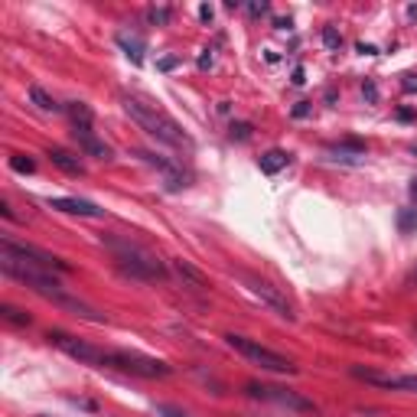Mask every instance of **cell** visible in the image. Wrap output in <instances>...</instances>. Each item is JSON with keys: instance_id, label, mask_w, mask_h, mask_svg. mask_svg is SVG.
I'll return each instance as SVG.
<instances>
[{"instance_id": "cell-26", "label": "cell", "mask_w": 417, "mask_h": 417, "mask_svg": "<svg viewBox=\"0 0 417 417\" xmlns=\"http://www.w3.org/2000/svg\"><path fill=\"white\" fill-rule=\"evenodd\" d=\"M310 111H313V105H310V101H297L290 114H293V118H297V121H303V118H310Z\"/></svg>"}, {"instance_id": "cell-1", "label": "cell", "mask_w": 417, "mask_h": 417, "mask_svg": "<svg viewBox=\"0 0 417 417\" xmlns=\"http://www.w3.org/2000/svg\"><path fill=\"white\" fill-rule=\"evenodd\" d=\"M124 111L130 114V121H137L140 128L147 130L150 137L163 140V144H170V147H189L193 140L182 134V128L170 114H163L157 105H147V101H140V98H124Z\"/></svg>"}, {"instance_id": "cell-18", "label": "cell", "mask_w": 417, "mask_h": 417, "mask_svg": "<svg viewBox=\"0 0 417 417\" xmlns=\"http://www.w3.org/2000/svg\"><path fill=\"white\" fill-rule=\"evenodd\" d=\"M173 271H176L182 280H189L193 287H209V280H205L203 271H196L193 264H189V261H182V257H176V261H173Z\"/></svg>"}, {"instance_id": "cell-30", "label": "cell", "mask_w": 417, "mask_h": 417, "mask_svg": "<svg viewBox=\"0 0 417 417\" xmlns=\"http://www.w3.org/2000/svg\"><path fill=\"white\" fill-rule=\"evenodd\" d=\"M401 88H405V92H417V75H414V72H407V75H405V82H401Z\"/></svg>"}, {"instance_id": "cell-3", "label": "cell", "mask_w": 417, "mask_h": 417, "mask_svg": "<svg viewBox=\"0 0 417 417\" xmlns=\"http://www.w3.org/2000/svg\"><path fill=\"white\" fill-rule=\"evenodd\" d=\"M225 343L232 346L238 355H245L248 362L261 365V368H268V372H278V375H297V365L290 362L287 355L274 352L268 346H261L257 339H248V336H238V332H228L225 336Z\"/></svg>"}, {"instance_id": "cell-5", "label": "cell", "mask_w": 417, "mask_h": 417, "mask_svg": "<svg viewBox=\"0 0 417 417\" xmlns=\"http://www.w3.org/2000/svg\"><path fill=\"white\" fill-rule=\"evenodd\" d=\"M46 339H49L56 349H62L65 355L78 359V362L101 365V368H108V349H101V346H92V343H85V339H78V336H69V332H62V330H53L49 336H46Z\"/></svg>"}, {"instance_id": "cell-19", "label": "cell", "mask_w": 417, "mask_h": 417, "mask_svg": "<svg viewBox=\"0 0 417 417\" xmlns=\"http://www.w3.org/2000/svg\"><path fill=\"white\" fill-rule=\"evenodd\" d=\"M30 101H33L36 108H40V111H53V114H56V111H65V108L59 105V101H56V98L49 95V92H43L40 85H33V88H30Z\"/></svg>"}, {"instance_id": "cell-23", "label": "cell", "mask_w": 417, "mask_h": 417, "mask_svg": "<svg viewBox=\"0 0 417 417\" xmlns=\"http://www.w3.org/2000/svg\"><path fill=\"white\" fill-rule=\"evenodd\" d=\"M170 20H173L170 7H150L147 10V23H153V26H167Z\"/></svg>"}, {"instance_id": "cell-11", "label": "cell", "mask_w": 417, "mask_h": 417, "mask_svg": "<svg viewBox=\"0 0 417 417\" xmlns=\"http://www.w3.org/2000/svg\"><path fill=\"white\" fill-rule=\"evenodd\" d=\"M49 209H59V212H69V215H85V219H101L105 209L88 199H75V196H59V199H49Z\"/></svg>"}, {"instance_id": "cell-4", "label": "cell", "mask_w": 417, "mask_h": 417, "mask_svg": "<svg viewBox=\"0 0 417 417\" xmlns=\"http://www.w3.org/2000/svg\"><path fill=\"white\" fill-rule=\"evenodd\" d=\"M108 368H121V372H130L137 378H167L173 372L163 359H150L140 352H108Z\"/></svg>"}, {"instance_id": "cell-13", "label": "cell", "mask_w": 417, "mask_h": 417, "mask_svg": "<svg viewBox=\"0 0 417 417\" xmlns=\"http://www.w3.org/2000/svg\"><path fill=\"white\" fill-rule=\"evenodd\" d=\"M326 157L339 163H365V144H359V140L336 144V147H326Z\"/></svg>"}, {"instance_id": "cell-33", "label": "cell", "mask_w": 417, "mask_h": 417, "mask_svg": "<svg viewBox=\"0 0 417 417\" xmlns=\"http://www.w3.org/2000/svg\"><path fill=\"white\" fill-rule=\"evenodd\" d=\"M212 62H215V59H212V53L205 49V53L199 56V69H212Z\"/></svg>"}, {"instance_id": "cell-9", "label": "cell", "mask_w": 417, "mask_h": 417, "mask_svg": "<svg viewBox=\"0 0 417 417\" xmlns=\"http://www.w3.org/2000/svg\"><path fill=\"white\" fill-rule=\"evenodd\" d=\"M245 287L251 290L257 300H264L268 307H274V310H278L284 320H293V316H297V313H293V307H290V300L284 297V293H280L274 284H268V280H257V278H245Z\"/></svg>"}, {"instance_id": "cell-21", "label": "cell", "mask_w": 417, "mask_h": 417, "mask_svg": "<svg viewBox=\"0 0 417 417\" xmlns=\"http://www.w3.org/2000/svg\"><path fill=\"white\" fill-rule=\"evenodd\" d=\"M0 316H3L7 323H17V326H30V313L17 310V307H10V303H3V307H0Z\"/></svg>"}, {"instance_id": "cell-10", "label": "cell", "mask_w": 417, "mask_h": 417, "mask_svg": "<svg viewBox=\"0 0 417 417\" xmlns=\"http://www.w3.org/2000/svg\"><path fill=\"white\" fill-rule=\"evenodd\" d=\"M137 157L144 163H150V167H157V170L163 173V180H167V186H170V189H180V186H186V173H182L173 160H163V157L150 153V150H137Z\"/></svg>"}, {"instance_id": "cell-29", "label": "cell", "mask_w": 417, "mask_h": 417, "mask_svg": "<svg viewBox=\"0 0 417 417\" xmlns=\"http://www.w3.org/2000/svg\"><path fill=\"white\" fill-rule=\"evenodd\" d=\"M290 82H293V85H303V82H307V69H303V65H297V69H293V75H290Z\"/></svg>"}, {"instance_id": "cell-12", "label": "cell", "mask_w": 417, "mask_h": 417, "mask_svg": "<svg viewBox=\"0 0 417 417\" xmlns=\"http://www.w3.org/2000/svg\"><path fill=\"white\" fill-rule=\"evenodd\" d=\"M72 137H75V144L85 150L88 157H98V160H108L111 157V147H108L101 137H95V130L92 128H72Z\"/></svg>"}, {"instance_id": "cell-7", "label": "cell", "mask_w": 417, "mask_h": 417, "mask_svg": "<svg viewBox=\"0 0 417 417\" xmlns=\"http://www.w3.org/2000/svg\"><path fill=\"white\" fill-rule=\"evenodd\" d=\"M0 248H7V251L26 257V261H33V264H40V268H46V271H62V274H69V271H72L62 261V257H56L53 251H43V248L30 245V241H13V238H3V241H0Z\"/></svg>"}, {"instance_id": "cell-28", "label": "cell", "mask_w": 417, "mask_h": 417, "mask_svg": "<svg viewBox=\"0 0 417 417\" xmlns=\"http://www.w3.org/2000/svg\"><path fill=\"white\" fill-rule=\"evenodd\" d=\"M268 10H271V7L264 3V0H261V3H257V0H255V3H248V13H251V17H264Z\"/></svg>"}, {"instance_id": "cell-6", "label": "cell", "mask_w": 417, "mask_h": 417, "mask_svg": "<svg viewBox=\"0 0 417 417\" xmlns=\"http://www.w3.org/2000/svg\"><path fill=\"white\" fill-rule=\"evenodd\" d=\"M245 391H248L251 398H257V401H274V405L290 407V411H313V414H316V405H313V401L300 398L297 391H287V388L257 385V382H251V385H245Z\"/></svg>"}, {"instance_id": "cell-35", "label": "cell", "mask_w": 417, "mask_h": 417, "mask_svg": "<svg viewBox=\"0 0 417 417\" xmlns=\"http://www.w3.org/2000/svg\"><path fill=\"white\" fill-rule=\"evenodd\" d=\"M160 69H163V72H170V69H176V59H173V56H167V59H160Z\"/></svg>"}, {"instance_id": "cell-20", "label": "cell", "mask_w": 417, "mask_h": 417, "mask_svg": "<svg viewBox=\"0 0 417 417\" xmlns=\"http://www.w3.org/2000/svg\"><path fill=\"white\" fill-rule=\"evenodd\" d=\"M343 33L336 30V26H323V46H326V49H330V53H339V49H343Z\"/></svg>"}, {"instance_id": "cell-25", "label": "cell", "mask_w": 417, "mask_h": 417, "mask_svg": "<svg viewBox=\"0 0 417 417\" xmlns=\"http://www.w3.org/2000/svg\"><path fill=\"white\" fill-rule=\"evenodd\" d=\"M251 137V124L248 121H235L232 124V140H248Z\"/></svg>"}, {"instance_id": "cell-27", "label": "cell", "mask_w": 417, "mask_h": 417, "mask_svg": "<svg viewBox=\"0 0 417 417\" xmlns=\"http://www.w3.org/2000/svg\"><path fill=\"white\" fill-rule=\"evenodd\" d=\"M362 95H365V101H372V105H375V101H378V85H375V82H365Z\"/></svg>"}, {"instance_id": "cell-24", "label": "cell", "mask_w": 417, "mask_h": 417, "mask_svg": "<svg viewBox=\"0 0 417 417\" xmlns=\"http://www.w3.org/2000/svg\"><path fill=\"white\" fill-rule=\"evenodd\" d=\"M10 170L13 173H33V170H36V160L26 157V153H13V157H10Z\"/></svg>"}, {"instance_id": "cell-32", "label": "cell", "mask_w": 417, "mask_h": 417, "mask_svg": "<svg viewBox=\"0 0 417 417\" xmlns=\"http://www.w3.org/2000/svg\"><path fill=\"white\" fill-rule=\"evenodd\" d=\"M199 20H203V23H212V7H209V3H203V7H199Z\"/></svg>"}, {"instance_id": "cell-14", "label": "cell", "mask_w": 417, "mask_h": 417, "mask_svg": "<svg viewBox=\"0 0 417 417\" xmlns=\"http://www.w3.org/2000/svg\"><path fill=\"white\" fill-rule=\"evenodd\" d=\"M46 157H49V160H53L62 173H72V176H82V173H85V163L78 160L75 153L62 150V147H49V153H46Z\"/></svg>"}, {"instance_id": "cell-16", "label": "cell", "mask_w": 417, "mask_h": 417, "mask_svg": "<svg viewBox=\"0 0 417 417\" xmlns=\"http://www.w3.org/2000/svg\"><path fill=\"white\" fill-rule=\"evenodd\" d=\"M65 114L72 118V128H92V121H95V111H92L85 101H72V105H65Z\"/></svg>"}, {"instance_id": "cell-2", "label": "cell", "mask_w": 417, "mask_h": 417, "mask_svg": "<svg viewBox=\"0 0 417 417\" xmlns=\"http://www.w3.org/2000/svg\"><path fill=\"white\" fill-rule=\"evenodd\" d=\"M105 245L130 278H137V280H163L167 278L160 257L150 255L147 248H140L137 241H130V238H105Z\"/></svg>"}, {"instance_id": "cell-17", "label": "cell", "mask_w": 417, "mask_h": 417, "mask_svg": "<svg viewBox=\"0 0 417 417\" xmlns=\"http://www.w3.org/2000/svg\"><path fill=\"white\" fill-rule=\"evenodd\" d=\"M257 163H261V170L268 173V176H274V173H280L284 167H287L290 157L284 153V150L274 147V150H268V153H261V160H257Z\"/></svg>"}, {"instance_id": "cell-22", "label": "cell", "mask_w": 417, "mask_h": 417, "mask_svg": "<svg viewBox=\"0 0 417 417\" xmlns=\"http://www.w3.org/2000/svg\"><path fill=\"white\" fill-rule=\"evenodd\" d=\"M398 228H401L405 235L417 232V209H401V212H398Z\"/></svg>"}, {"instance_id": "cell-31", "label": "cell", "mask_w": 417, "mask_h": 417, "mask_svg": "<svg viewBox=\"0 0 417 417\" xmlns=\"http://www.w3.org/2000/svg\"><path fill=\"white\" fill-rule=\"evenodd\" d=\"M157 417H189V414H182V411H176V407H160Z\"/></svg>"}, {"instance_id": "cell-15", "label": "cell", "mask_w": 417, "mask_h": 417, "mask_svg": "<svg viewBox=\"0 0 417 417\" xmlns=\"http://www.w3.org/2000/svg\"><path fill=\"white\" fill-rule=\"evenodd\" d=\"M118 46L134 65H144V40L130 36V33H118Z\"/></svg>"}, {"instance_id": "cell-8", "label": "cell", "mask_w": 417, "mask_h": 417, "mask_svg": "<svg viewBox=\"0 0 417 417\" xmlns=\"http://www.w3.org/2000/svg\"><path fill=\"white\" fill-rule=\"evenodd\" d=\"M352 375L368 382V385L391 388V391H414L417 395V375H385V372H375V368H362V365H352Z\"/></svg>"}, {"instance_id": "cell-37", "label": "cell", "mask_w": 417, "mask_h": 417, "mask_svg": "<svg viewBox=\"0 0 417 417\" xmlns=\"http://www.w3.org/2000/svg\"><path fill=\"white\" fill-rule=\"evenodd\" d=\"M411 193H414V196H417V180H414V182H411Z\"/></svg>"}, {"instance_id": "cell-34", "label": "cell", "mask_w": 417, "mask_h": 417, "mask_svg": "<svg viewBox=\"0 0 417 417\" xmlns=\"http://www.w3.org/2000/svg\"><path fill=\"white\" fill-rule=\"evenodd\" d=\"M355 49H359V53H362V56H378V49H375L372 43H359V46H355Z\"/></svg>"}, {"instance_id": "cell-36", "label": "cell", "mask_w": 417, "mask_h": 417, "mask_svg": "<svg viewBox=\"0 0 417 417\" xmlns=\"http://www.w3.org/2000/svg\"><path fill=\"white\" fill-rule=\"evenodd\" d=\"M398 118H401V121H411V118H414V111H411V108H401V111H398Z\"/></svg>"}]
</instances>
